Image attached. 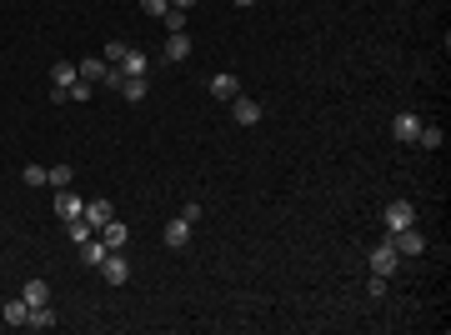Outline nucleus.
Here are the masks:
<instances>
[{
    "mask_svg": "<svg viewBox=\"0 0 451 335\" xmlns=\"http://www.w3.org/2000/svg\"><path fill=\"white\" fill-rule=\"evenodd\" d=\"M371 275H386V281H391V275H397V265H402V255H397V245H391V240H381V245H371Z\"/></svg>",
    "mask_w": 451,
    "mask_h": 335,
    "instance_id": "nucleus-1",
    "label": "nucleus"
},
{
    "mask_svg": "<svg viewBox=\"0 0 451 335\" xmlns=\"http://www.w3.org/2000/svg\"><path fill=\"white\" fill-rule=\"evenodd\" d=\"M381 220H386V231L397 236V231H406V226H416V205L411 200H391L386 210H381Z\"/></svg>",
    "mask_w": 451,
    "mask_h": 335,
    "instance_id": "nucleus-2",
    "label": "nucleus"
},
{
    "mask_svg": "<svg viewBox=\"0 0 451 335\" xmlns=\"http://www.w3.org/2000/svg\"><path fill=\"white\" fill-rule=\"evenodd\" d=\"M100 275H105V286H126V281H131V265H126V255H121V250H110V255L100 260Z\"/></svg>",
    "mask_w": 451,
    "mask_h": 335,
    "instance_id": "nucleus-3",
    "label": "nucleus"
},
{
    "mask_svg": "<svg viewBox=\"0 0 451 335\" xmlns=\"http://www.w3.org/2000/svg\"><path fill=\"white\" fill-rule=\"evenodd\" d=\"M95 236L105 240V250H126V240H131V231H126V220H116V215H110V220H105V226H100Z\"/></svg>",
    "mask_w": 451,
    "mask_h": 335,
    "instance_id": "nucleus-4",
    "label": "nucleus"
},
{
    "mask_svg": "<svg viewBox=\"0 0 451 335\" xmlns=\"http://www.w3.org/2000/svg\"><path fill=\"white\" fill-rule=\"evenodd\" d=\"M391 245H397V255H421V250H426V236H421L416 226H406V231L391 236Z\"/></svg>",
    "mask_w": 451,
    "mask_h": 335,
    "instance_id": "nucleus-5",
    "label": "nucleus"
},
{
    "mask_svg": "<svg viewBox=\"0 0 451 335\" xmlns=\"http://www.w3.org/2000/svg\"><path fill=\"white\" fill-rule=\"evenodd\" d=\"M231 116H236L241 126H261V100H251V95H231Z\"/></svg>",
    "mask_w": 451,
    "mask_h": 335,
    "instance_id": "nucleus-6",
    "label": "nucleus"
},
{
    "mask_svg": "<svg viewBox=\"0 0 451 335\" xmlns=\"http://www.w3.org/2000/svg\"><path fill=\"white\" fill-rule=\"evenodd\" d=\"M81 210H86V200L66 185V190H55V215H61V220H81Z\"/></svg>",
    "mask_w": 451,
    "mask_h": 335,
    "instance_id": "nucleus-7",
    "label": "nucleus"
},
{
    "mask_svg": "<svg viewBox=\"0 0 451 335\" xmlns=\"http://www.w3.org/2000/svg\"><path fill=\"white\" fill-rule=\"evenodd\" d=\"M151 71V55L141 50V45H126V55H121V75H146Z\"/></svg>",
    "mask_w": 451,
    "mask_h": 335,
    "instance_id": "nucleus-8",
    "label": "nucleus"
},
{
    "mask_svg": "<svg viewBox=\"0 0 451 335\" xmlns=\"http://www.w3.org/2000/svg\"><path fill=\"white\" fill-rule=\"evenodd\" d=\"M76 80H81V71H76L71 61H55V66H50V90H71Z\"/></svg>",
    "mask_w": 451,
    "mask_h": 335,
    "instance_id": "nucleus-9",
    "label": "nucleus"
},
{
    "mask_svg": "<svg viewBox=\"0 0 451 335\" xmlns=\"http://www.w3.org/2000/svg\"><path fill=\"white\" fill-rule=\"evenodd\" d=\"M211 95H216V100H231V95H241V80H236L231 71H216V75H211Z\"/></svg>",
    "mask_w": 451,
    "mask_h": 335,
    "instance_id": "nucleus-10",
    "label": "nucleus"
},
{
    "mask_svg": "<svg viewBox=\"0 0 451 335\" xmlns=\"http://www.w3.org/2000/svg\"><path fill=\"white\" fill-rule=\"evenodd\" d=\"M110 215H116V210H110V200H86V210H81V220H86L90 231H100Z\"/></svg>",
    "mask_w": 451,
    "mask_h": 335,
    "instance_id": "nucleus-11",
    "label": "nucleus"
},
{
    "mask_svg": "<svg viewBox=\"0 0 451 335\" xmlns=\"http://www.w3.org/2000/svg\"><path fill=\"white\" fill-rule=\"evenodd\" d=\"M416 130H421V116H397L391 121V135H397L402 145H416Z\"/></svg>",
    "mask_w": 451,
    "mask_h": 335,
    "instance_id": "nucleus-12",
    "label": "nucleus"
},
{
    "mask_svg": "<svg viewBox=\"0 0 451 335\" xmlns=\"http://www.w3.org/2000/svg\"><path fill=\"white\" fill-rule=\"evenodd\" d=\"M165 245H171V250H186L191 245V220H171V226H165Z\"/></svg>",
    "mask_w": 451,
    "mask_h": 335,
    "instance_id": "nucleus-13",
    "label": "nucleus"
},
{
    "mask_svg": "<svg viewBox=\"0 0 451 335\" xmlns=\"http://www.w3.org/2000/svg\"><path fill=\"white\" fill-rule=\"evenodd\" d=\"M160 55H165V61H186V55H191V35H186V30H176L171 40L160 45Z\"/></svg>",
    "mask_w": 451,
    "mask_h": 335,
    "instance_id": "nucleus-14",
    "label": "nucleus"
},
{
    "mask_svg": "<svg viewBox=\"0 0 451 335\" xmlns=\"http://www.w3.org/2000/svg\"><path fill=\"white\" fill-rule=\"evenodd\" d=\"M25 325H30V330H55V325H61V315H55V310H50V300H45V305H35V310H30V320H25Z\"/></svg>",
    "mask_w": 451,
    "mask_h": 335,
    "instance_id": "nucleus-15",
    "label": "nucleus"
},
{
    "mask_svg": "<svg viewBox=\"0 0 451 335\" xmlns=\"http://www.w3.org/2000/svg\"><path fill=\"white\" fill-rule=\"evenodd\" d=\"M105 255H110V250H105V240H100V236L81 240V260H86V265H95V270H100V260H105Z\"/></svg>",
    "mask_w": 451,
    "mask_h": 335,
    "instance_id": "nucleus-16",
    "label": "nucleus"
},
{
    "mask_svg": "<svg viewBox=\"0 0 451 335\" xmlns=\"http://www.w3.org/2000/svg\"><path fill=\"white\" fill-rule=\"evenodd\" d=\"M76 71H81V80H90V85H95V80H100V85H105V75H110V66H105V61H100V55H95V61H81V66H76Z\"/></svg>",
    "mask_w": 451,
    "mask_h": 335,
    "instance_id": "nucleus-17",
    "label": "nucleus"
},
{
    "mask_svg": "<svg viewBox=\"0 0 451 335\" xmlns=\"http://www.w3.org/2000/svg\"><path fill=\"white\" fill-rule=\"evenodd\" d=\"M20 300H25V305L35 310V305H45V300H50V286H45V281H25V291H20Z\"/></svg>",
    "mask_w": 451,
    "mask_h": 335,
    "instance_id": "nucleus-18",
    "label": "nucleus"
},
{
    "mask_svg": "<svg viewBox=\"0 0 451 335\" xmlns=\"http://www.w3.org/2000/svg\"><path fill=\"white\" fill-rule=\"evenodd\" d=\"M126 100H146V75H121V85H116Z\"/></svg>",
    "mask_w": 451,
    "mask_h": 335,
    "instance_id": "nucleus-19",
    "label": "nucleus"
},
{
    "mask_svg": "<svg viewBox=\"0 0 451 335\" xmlns=\"http://www.w3.org/2000/svg\"><path fill=\"white\" fill-rule=\"evenodd\" d=\"M71 176H76L71 165H45V185H55V190H66V185H71Z\"/></svg>",
    "mask_w": 451,
    "mask_h": 335,
    "instance_id": "nucleus-20",
    "label": "nucleus"
},
{
    "mask_svg": "<svg viewBox=\"0 0 451 335\" xmlns=\"http://www.w3.org/2000/svg\"><path fill=\"white\" fill-rule=\"evenodd\" d=\"M0 320H6V325H25V320H30V305H25V300H11L6 310H0Z\"/></svg>",
    "mask_w": 451,
    "mask_h": 335,
    "instance_id": "nucleus-21",
    "label": "nucleus"
},
{
    "mask_svg": "<svg viewBox=\"0 0 451 335\" xmlns=\"http://www.w3.org/2000/svg\"><path fill=\"white\" fill-rule=\"evenodd\" d=\"M416 145H421V150H441V126H426V121H421V130H416Z\"/></svg>",
    "mask_w": 451,
    "mask_h": 335,
    "instance_id": "nucleus-22",
    "label": "nucleus"
},
{
    "mask_svg": "<svg viewBox=\"0 0 451 335\" xmlns=\"http://www.w3.org/2000/svg\"><path fill=\"white\" fill-rule=\"evenodd\" d=\"M121 55H126V40H105V50H100L105 66H121Z\"/></svg>",
    "mask_w": 451,
    "mask_h": 335,
    "instance_id": "nucleus-23",
    "label": "nucleus"
},
{
    "mask_svg": "<svg viewBox=\"0 0 451 335\" xmlns=\"http://www.w3.org/2000/svg\"><path fill=\"white\" fill-rule=\"evenodd\" d=\"M160 20H165V30H171V35H176V30H186V11H176V6H171V11H165Z\"/></svg>",
    "mask_w": 451,
    "mask_h": 335,
    "instance_id": "nucleus-24",
    "label": "nucleus"
},
{
    "mask_svg": "<svg viewBox=\"0 0 451 335\" xmlns=\"http://www.w3.org/2000/svg\"><path fill=\"white\" fill-rule=\"evenodd\" d=\"M66 231H71V240H76V245H81V240H90V236H95V231H90V226H86V220H66Z\"/></svg>",
    "mask_w": 451,
    "mask_h": 335,
    "instance_id": "nucleus-25",
    "label": "nucleus"
},
{
    "mask_svg": "<svg viewBox=\"0 0 451 335\" xmlns=\"http://www.w3.org/2000/svg\"><path fill=\"white\" fill-rule=\"evenodd\" d=\"M141 11H146L151 20H160L165 11H171V0H141Z\"/></svg>",
    "mask_w": 451,
    "mask_h": 335,
    "instance_id": "nucleus-26",
    "label": "nucleus"
},
{
    "mask_svg": "<svg viewBox=\"0 0 451 335\" xmlns=\"http://www.w3.org/2000/svg\"><path fill=\"white\" fill-rule=\"evenodd\" d=\"M20 181H25V185H45V165H25Z\"/></svg>",
    "mask_w": 451,
    "mask_h": 335,
    "instance_id": "nucleus-27",
    "label": "nucleus"
},
{
    "mask_svg": "<svg viewBox=\"0 0 451 335\" xmlns=\"http://www.w3.org/2000/svg\"><path fill=\"white\" fill-rule=\"evenodd\" d=\"M181 220H191V226H196V220H201V200H186V205H181Z\"/></svg>",
    "mask_w": 451,
    "mask_h": 335,
    "instance_id": "nucleus-28",
    "label": "nucleus"
},
{
    "mask_svg": "<svg viewBox=\"0 0 451 335\" xmlns=\"http://www.w3.org/2000/svg\"><path fill=\"white\" fill-rule=\"evenodd\" d=\"M171 6H176V11H186V16H191V11H196V0H171Z\"/></svg>",
    "mask_w": 451,
    "mask_h": 335,
    "instance_id": "nucleus-29",
    "label": "nucleus"
},
{
    "mask_svg": "<svg viewBox=\"0 0 451 335\" xmlns=\"http://www.w3.org/2000/svg\"><path fill=\"white\" fill-rule=\"evenodd\" d=\"M236 6H241V11H246V6H256V0H236Z\"/></svg>",
    "mask_w": 451,
    "mask_h": 335,
    "instance_id": "nucleus-30",
    "label": "nucleus"
}]
</instances>
